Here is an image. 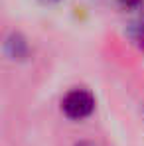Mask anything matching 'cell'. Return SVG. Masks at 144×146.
Returning a JSON list of instances; mask_svg holds the SVG:
<instances>
[{
  "instance_id": "8992f818",
  "label": "cell",
  "mask_w": 144,
  "mask_h": 146,
  "mask_svg": "<svg viewBox=\"0 0 144 146\" xmlns=\"http://www.w3.org/2000/svg\"><path fill=\"white\" fill-rule=\"evenodd\" d=\"M42 2H46V4H53V2H59V0H42Z\"/></svg>"
},
{
  "instance_id": "7a4b0ae2",
  "label": "cell",
  "mask_w": 144,
  "mask_h": 146,
  "mask_svg": "<svg viewBox=\"0 0 144 146\" xmlns=\"http://www.w3.org/2000/svg\"><path fill=\"white\" fill-rule=\"evenodd\" d=\"M6 53L10 55V59H24L28 55V44L20 34H12L6 38V44H4Z\"/></svg>"
},
{
  "instance_id": "277c9868",
  "label": "cell",
  "mask_w": 144,
  "mask_h": 146,
  "mask_svg": "<svg viewBox=\"0 0 144 146\" xmlns=\"http://www.w3.org/2000/svg\"><path fill=\"white\" fill-rule=\"evenodd\" d=\"M124 6H138L140 4V0H120Z\"/></svg>"
},
{
  "instance_id": "3957f363",
  "label": "cell",
  "mask_w": 144,
  "mask_h": 146,
  "mask_svg": "<svg viewBox=\"0 0 144 146\" xmlns=\"http://www.w3.org/2000/svg\"><path fill=\"white\" fill-rule=\"evenodd\" d=\"M128 38L138 46V48L144 49V14L140 16V20L132 22L128 26Z\"/></svg>"
},
{
  "instance_id": "6da1fadb",
  "label": "cell",
  "mask_w": 144,
  "mask_h": 146,
  "mask_svg": "<svg viewBox=\"0 0 144 146\" xmlns=\"http://www.w3.org/2000/svg\"><path fill=\"white\" fill-rule=\"evenodd\" d=\"M93 109H95V97L87 89H71L61 101L63 115L73 121L87 119L93 113Z\"/></svg>"
},
{
  "instance_id": "5b68a950",
  "label": "cell",
  "mask_w": 144,
  "mask_h": 146,
  "mask_svg": "<svg viewBox=\"0 0 144 146\" xmlns=\"http://www.w3.org/2000/svg\"><path fill=\"white\" fill-rule=\"evenodd\" d=\"M75 146H95L93 142H87V140H83V142H77Z\"/></svg>"
}]
</instances>
